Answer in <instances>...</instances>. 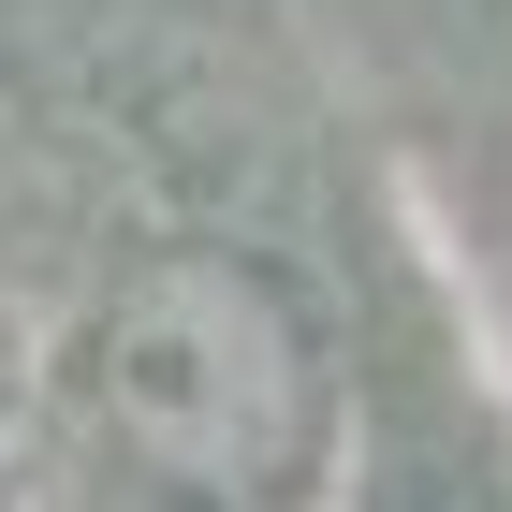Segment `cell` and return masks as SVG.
I'll use <instances>...</instances> for the list:
<instances>
[{
    "instance_id": "6da1fadb",
    "label": "cell",
    "mask_w": 512,
    "mask_h": 512,
    "mask_svg": "<svg viewBox=\"0 0 512 512\" xmlns=\"http://www.w3.org/2000/svg\"><path fill=\"white\" fill-rule=\"evenodd\" d=\"M74 410L88 439L147 469L161 498L205 512H278L322 469V425H337V381H322V337L293 308V278L249 264V249H147L88 293L74 322Z\"/></svg>"
}]
</instances>
